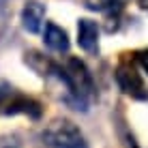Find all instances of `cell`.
Returning a JSON list of instances; mask_svg holds the SVG:
<instances>
[{
	"label": "cell",
	"mask_w": 148,
	"mask_h": 148,
	"mask_svg": "<svg viewBox=\"0 0 148 148\" xmlns=\"http://www.w3.org/2000/svg\"><path fill=\"white\" fill-rule=\"evenodd\" d=\"M54 71L60 75V79L67 84L71 97H73L75 110L86 112L88 110V99L95 97V82L90 77L86 64L82 62L79 58H69L67 67L60 71L58 67H54Z\"/></svg>",
	"instance_id": "cell-1"
},
{
	"label": "cell",
	"mask_w": 148,
	"mask_h": 148,
	"mask_svg": "<svg viewBox=\"0 0 148 148\" xmlns=\"http://www.w3.org/2000/svg\"><path fill=\"white\" fill-rule=\"evenodd\" d=\"M41 137L49 148H71L82 142V131L67 118H56L43 129Z\"/></svg>",
	"instance_id": "cell-2"
},
{
	"label": "cell",
	"mask_w": 148,
	"mask_h": 148,
	"mask_svg": "<svg viewBox=\"0 0 148 148\" xmlns=\"http://www.w3.org/2000/svg\"><path fill=\"white\" fill-rule=\"evenodd\" d=\"M116 82H118L120 90L125 95L133 97V99H140V101L148 99V92L144 88V82H142V77L131 67H118V71H116Z\"/></svg>",
	"instance_id": "cell-3"
},
{
	"label": "cell",
	"mask_w": 148,
	"mask_h": 148,
	"mask_svg": "<svg viewBox=\"0 0 148 148\" xmlns=\"http://www.w3.org/2000/svg\"><path fill=\"white\" fill-rule=\"evenodd\" d=\"M77 45L84 52H97V47H99V26L92 19H79L77 22Z\"/></svg>",
	"instance_id": "cell-4"
},
{
	"label": "cell",
	"mask_w": 148,
	"mask_h": 148,
	"mask_svg": "<svg viewBox=\"0 0 148 148\" xmlns=\"http://www.w3.org/2000/svg\"><path fill=\"white\" fill-rule=\"evenodd\" d=\"M45 19V7L37 0H28L26 7L22 9V24L28 32H39L41 30V24Z\"/></svg>",
	"instance_id": "cell-5"
},
{
	"label": "cell",
	"mask_w": 148,
	"mask_h": 148,
	"mask_svg": "<svg viewBox=\"0 0 148 148\" xmlns=\"http://www.w3.org/2000/svg\"><path fill=\"white\" fill-rule=\"evenodd\" d=\"M45 45H47L49 49H54V52H67L69 49V37L67 32H64L60 26H56V24H47L45 26Z\"/></svg>",
	"instance_id": "cell-6"
},
{
	"label": "cell",
	"mask_w": 148,
	"mask_h": 148,
	"mask_svg": "<svg viewBox=\"0 0 148 148\" xmlns=\"http://www.w3.org/2000/svg\"><path fill=\"white\" fill-rule=\"evenodd\" d=\"M7 114H28V116H32V118H39L41 116V108H39L37 101L22 97V99H15V101L9 103Z\"/></svg>",
	"instance_id": "cell-7"
},
{
	"label": "cell",
	"mask_w": 148,
	"mask_h": 148,
	"mask_svg": "<svg viewBox=\"0 0 148 148\" xmlns=\"http://www.w3.org/2000/svg\"><path fill=\"white\" fill-rule=\"evenodd\" d=\"M116 0H84V7L88 11H105V9L114 7Z\"/></svg>",
	"instance_id": "cell-8"
},
{
	"label": "cell",
	"mask_w": 148,
	"mask_h": 148,
	"mask_svg": "<svg viewBox=\"0 0 148 148\" xmlns=\"http://www.w3.org/2000/svg\"><path fill=\"white\" fill-rule=\"evenodd\" d=\"M137 60H140L142 69L148 73V49H142V52H137Z\"/></svg>",
	"instance_id": "cell-9"
},
{
	"label": "cell",
	"mask_w": 148,
	"mask_h": 148,
	"mask_svg": "<svg viewBox=\"0 0 148 148\" xmlns=\"http://www.w3.org/2000/svg\"><path fill=\"white\" fill-rule=\"evenodd\" d=\"M137 4H140L144 11H148V0H137Z\"/></svg>",
	"instance_id": "cell-10"
},
{
	"label": "cell",
	"mask_w": 148,
	"mask_h": 148,
	"mask_svg": "<svg viewBox=\"0 0 148 148\" xmlns=\"http://www.w3.org/2000/svg\"><path fill=\"white\" fill-rule=\"evenodd\" d=\"M71 148H88V146H86V144H84V140H82L79 144H75V146H71Z\"/></svg>",
	"instance_id": "cell-11"
}]
</instances>
